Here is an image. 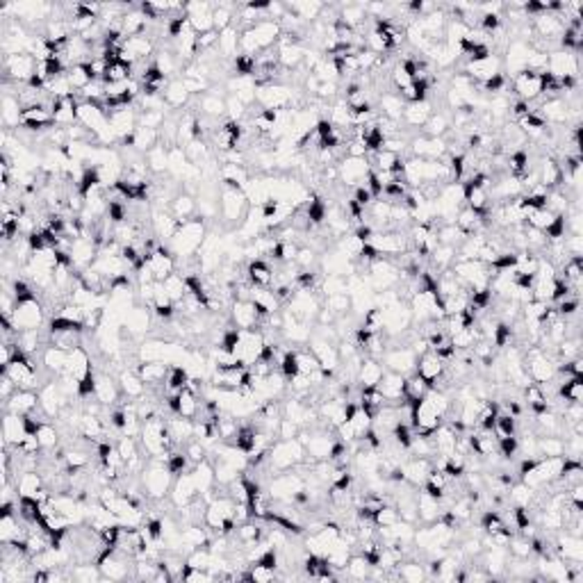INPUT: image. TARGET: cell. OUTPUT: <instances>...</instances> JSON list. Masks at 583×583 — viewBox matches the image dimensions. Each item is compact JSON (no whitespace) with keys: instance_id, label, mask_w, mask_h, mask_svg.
Instances as JSON below:
<instances>
[{"instance_id":"cell-16","label":"cell","mask_w":583,"mask_h":583,"mask_svg":"<svg viewBox=\"0 0 583 583\" xmlns=\"http://www.w3.org/2000/svg\"><path fill=\"white\" fill-rule=\"evenodd\" d=\"M135 369L139 378L146 383V388H160L167 383L171 363H167V360H150V363H139Z\"/></svg>"},{"instance_id":"cell-44","label":"cell","mask_w":583,"mask_h":583,"mask_svg":"<svg viewBox=\"0 0 583 583\" xmlns=\"http://www.w3.org/2000/svg\"><path fill=\"white\" fill-rule=\"evenodd\" d=\"M187 383H190V371L185 369L182 365H171L169 376H167V383H165L167 394L182 392L185 388H187Z\"/></svg>"},{"instance_id":"cell-13","label":"cell","mask_w":583,"mask_h":583,"mask_svg":"<svg viewBox=\"0 0 583 583\" xmlns=\"http://www.w3.org/2000/svg\"><path fill=\"white\" fill-rule=\"evenodd\" d=\"M415 374L428 383V388H433L435 383L440 381V376L445 374V363L438 358L435 351H426L422 356H417V367Z\"/></svg>"},{"instance_id":"cell-41","label":"cell","mask_w":583,"mask_h":583,"mask_svg":"<svg viewBox=\"0 0 583 583\" xmlns=\"http://www.w3.org/2000/svg\"><path fill=\"white\" fill-rule=\"evenodd\" d=\"M449 130H451V121H449V116L442 114V112L430 114V119L424 125V135L435 137V139H445L449 135Z\"/></svg>"},{"instance_id":"cell-46","label":"cell","mask_w":583,"mask_h":583,"mask_svg":"<svg viewBox=\"0 0 583 583\" xmlns=\"http://www.w3.org/2000/svg\"><path fill=\"white\" fill-rule=\"evenodd\" d=\"M37 438H39V445L43 451H51V449H57V445H60V433H57V428L55 424L51 422H41L39 430H37Z\"/></svg>"},{"instance_id":"cell-2","label":"cell","mask_w":583,"mask_h":583,"mask_svg":"<svg viewBox=\"0 0 583 583\" xmlns=\"http://www.w3.org/2000/svg\"><path fill=\"white\" fill-rule=\"evenodd\" d=\"M173 479H176V476L169 472L167 460L150 458V463L146 465L144 472H142V490H144V495L150 501H162L165 497H169Z\"/></svg>"},{"instance_id":"cell-47","label":"cell","mask_w":583,"mask_h":583,"mask_svg":"<svg viewBox=\"0 0 583 583\" xmlns=\"http://www.w3.org/2000/svg\"><path fill=\"white\" fill-rule=\"evenodd\" d=\"M167 121V112L165 110H139L137 116V125L142 128H153V130H160Z\"/></svg>"},{"instance_id":"cell-9","label":"cell","mask_w":583,"mask_h":583,"mask_svg":"<svg viewBox=\"0 0 583 583\" xmlns=\"http://www.w3.org/2000/svg\"><path fill=\"white\" fill-rule=\"evenodd\" d=\"M230 324L235 326L239 331H251V329H258V314H255V308H253V301L251 299H237L232 301L230 306Z\"/></svg>"},{"instance_id":"cell-57","label":"cell","mask_w":583,"mask_h":583,"mask_svg":"<svg viewBox=\"0 0 583 583\" xmlns=\"http://www.w3.org/2000/svg\"><path fill=\"white\" fill-rule=\"evenodd\" d=\"M354 201L360 205V207H369L371 205V201H374V196H371V192L367 190V185H358V187H354Z\"/></svg>"},{"instance_id":"cell-50","label":"cell","mask_w":583,"mask_h":583,"mask_svg":"<svg viewBox=\"0 0 583 583\" xmlns=\"http://www.w3.org/2000/svg\"><path fill=\"white\" fill-rule=\"evenodd\" d=\"M296 358H299V374H303V376H312L314 371L321 369L317 356H314L310 349H299Z\"/></svg>"},{"instance_id":"cell-54","label":"cell","mask_w":583,"mask_h":583,"mask_svg":"<svg viewBox=\"0 0 583 583\" xmlns=\"http://www.w3.org/2000/svg\"><path fill=\"white\" fill-rule=\"evenodd\" d=\"M185 456L190 458V463H201V460H205L207 458V447L203 445V442H198L196 438H192V440H187L185 442Z\"/></svg>"},{"instance_id":"cell-37","label":"cell","mask_w":583,"mask_h":583,"mask_svg":"<svg viewBox=\"0 0 583 583\" xmlns=\"http://www.w3.org/2000/svg\"><path fill=\"white\" fill-rule=\"evenodd\" d=\"M396 512H399V520L408 522V524H415L419 522V515H417V492H403L396 497V504H394Z\"/></svg>"},{"instance_id":"cell-28","label":"cell","mask_w":583,"mask_h":583,"mask_svg":"<svg viewBox=\"0 0 583 583\" xmlns=\"http://www.w3.org/2000/svg\"><path fill=\"white\" fill-rule=\"evenodd\" d=\"M190 96L192 94L187 91V87H185L180 78L169 80V85L165 87V91H162V98H165V105L169 110H180L182 105H187Z\"/></svg>"},{"instance_id":"cell-33","label":"cell","mask_w":583,"mask_h":583,"mask_svg":"<svg viewBox=\"0 0 583 583\" xmlns=\"http://www.w3.org/2000/svg\"><path fill=\"white\" fill-rule=\"evenodd\" d=\"M535 445H538L540 458H563L565 456V440L561 435H538Z\"/></svg>"},{"instance_id":"cell-53","label":"cell","mask_w":583,"mask_h":583,"mask_svg":"<svg viewBox=\"0 0 583 583\" xmlns=\"http://www.w3.org/2000/svg\"><path fill=\"white\" fill-rule=\"evenodd\" d=\"M226 114H228V121H239V123H242L244 116L249 114V108H247V105H244L237 96L228 94V96H226Z\"/></svg>"},{"instance_id":"cell-15","label":"cell","mask_w":583,"mask_h":583,"mask_svg":"<svg viewBox=\"0 0 583 583\" xmlns=\"http://www.w3.org/2000/svg\"><path fill=\"white\" fill-rule=\"evenodd\" d=\"M533 112L540 114L545 123H554V125H565V123H569V119H574L563 98H547L540 103V108Z\"/></svg>"},{"instance_id":"cell-4","label":"cell","mask_w":583,"mask_h":583,"mask_svg":"<svg viewBox=\"0 0 583 583\" xmlns=\"http://www.w3.org/2000/svg\"><path fill=\"white\" fill-rule=\"evenodd\" d=\"M14 326L19 331H28V329H41V326L48 321L46 319V308L39 299H32L26 303H19L14 310Z\"/></svg>"},{"instance_id":"cell-7","label":"cell","mask_w":583,"mask_h":583,"mask_svg":"<svg viewBox=\"0 0 583 583\" xmlns=\"http://www.w3.org/2000/svg\"><path fill=\"white\" fill-rule=\"evenodd\" d=\"M198 487L194 483V476L192 472H182L178 474L176 479H173V485H171V492H169V501L173 508H182L192 504L194 499H198Z\"/></svg>"},{"instance_id":"cell-49","label":"cell","mask_w":583,"mask_h":583,"mask_svg":"<svg viewBox=\"0 0 583 583\" xmlns=\"http://www.w3.org/2000/svg\"><path fill=\"white\" fill-rule=\"evenodd\" d=\"M495 435L497 438H510V435H517V419L508 415V413H499L497 419H495Z\"/></svg>"},{"instance_id":"cell-17","label":"cell","mask_w":583,"mask_h":583,"mask_svg":"<svg viewBox=\"0 0 583 583\" xmlns=\"http://www.w3.org/2000/svg\"><path fill=\"white\" fill-rule=\"evenodd\" d=\"M381 394L386 396V401L388 403H399L403 401V390H406V376L401 374H396V371H383V376L378 381V386Z\"/></svg>"},{"instance_id":"cell-40","label":"cell","mask_w":583,"mask_h":583,"mask_svg":"<svg viewBox=\"0 0 583 583\" xmlns=\"http://www.w3.org/2000/svg\"><path fill=\"white\" fill-rule=\"evenodd\" d=\"M162 287H165L167 296L176 303V306L185 296H187V283H185V276L178 274V272H173L171 276H167L165 281H162Z\"/></svg>"},{"instance_id":"cell-58","label":"cell","mask_w":583,"mask_h":583,"mask_svg":"<svg viewBox=\"0 0 583 583\" xmlns=\"http://www.w3.org/2000/svg\"><path fill=\"white\" fill-rule=\"evenodd\" d=\"M337 91H340V87H337V83H321L319 89H317V98L321 100H329V98H335L337 96Z\"/></svg>"},{"instance_id":"cell-11","label":"cell","mask_w":583,"mask_h":583,"mask_svg":"<svg viewBox=\"0 0 583 583\" xmlns=\"http://www.w3.org/2000/svg\"><path fill=\"white\" fill-rule=\"evenodd\" d=\"M39 390H16V394L11 396L7 403H3L5 413H14V415H34V411H39Z\"/></svg>"},{"instance_id":"cell-3","label":"cell","mask_w":583,"mask_h":583,"mask_svg":"<svg viewBox=\"0 0 583 583\" xmlns=\"http://www.w3.org/2000/svg\"><path fill=\"white\" fill-rule=\"evenodd\" d=\"M3 68H5V83L28 85V80L37 73L39 60H37V57H32L30 53L5 55L3 57Z\"/></svg>"},{"instance_id":"cell-32","label":"cell","mask_w":583,"mask_h":583,"mask_svg":"<svg viewBox=\"0 0 583 583\" xmlns=\"http://www.w3.org/2000/svg\"><path fill=\"white\" fill-rule=\"evenodd\" d=\"M440 512H442V504H440V501L433 499V497H428L424 490H419V492H417V515H419V522H422V524L435 522L440 517Z\"/></svg>"},{"instance_id":"cell-42","label":"cell","mask_w":583,"mask_h":583,"mask_svg":"<svg viewBox=\"0 0 583 583\" xmlns=\"http://www.w3.org/2000/svg\"><path fill=\"white\" fill-rule=\"evenodd\" d=\"M369 569L371 565L365 561V556L363 554H351L349 556V561L344 565V572L349 579H356V581H365L369 579Z\"/></svg>"},{"instance_id":"cell-43","label":"cell","mask_w":583,"mask_h":583,"mask_svg":"<svg viewBox=\"0 0 583 583\" xmlns=\"http://www.w3.org/2000/svg\"><path fill=\"white\" fill-rule=\"evenodd\" d=\"M508 501H510V506H524V508H529L531 506V501L535 497V490L529 487L527 483H512L508 487Z\"/></svg>"},{"instance_id":"cell-55","label":"cell","mask_w":583,"mask_h":583,"mask_svg":"<svg viewBox=\"0 0 583 583\" xmlns=\"http://www.w3.org/2000/svg\"><path fill=\"white\" fill-rule=\"evenodd\" d=\"M187 465H190V458L185 456V451H176V449H173L169 456H167V468H169V472L173 476L187 472Z\"/></svg>"},{"instance_id":"cell-39","label":"cell","mask_w":583,"mask_h":583,"mask_svg":"<svg viewBox=\"0 0 583 583\" xmlns=\"http://www.w3.org/2000/svg\"><path fill=\"white\" fill-rule=\"evenodd\" d=\"M396 574L399 579L408 581V583H419L424 581L428 574H426V565L419 563V561H411V558H406L399 565H396Z\"/></svg>"},{"instance_id":"cell-35","label":"cell","mask_w":583,"mask_h":583,"mask_svg":"<svg viewBox=\"0 0 583 583\" xmlns=\"http://www.w3.org/2000/svg\"><path fill=\"white\" fill-rule=\"evenodd\" d=\"M146 158V167L153 176H162V173H169V148L158 144L155 148H150Z\"/></svg>"},{"instance_id":"cell-12","label":"cell","mask_w":583,"mask_h":583,"mask_svg":"<svg viewBox=\"0 0 583 583\" xmlns=\"http://www.w3.org/2000/svg\"><path fill=\"white\" fill-rule=\"evenodd\" d=\"M547 71L554 73L556 78H565V76H574L579 78L581 71V62L577 53H567V51H554L550 53V66Z\"/></svg>"},{"instance_id":"cell-22","label":"cell","mask_w":583,"mask_h":583,"mask_svg":"<svg viewBox=\"0 0 583 583\" xmlns=\"http://www.w3.org/2000/svg\"><path fill=\"white\" fill-rule=\"evenodd\" d=\"M66 371L73 378H78V381H83L85 376H89L91 371H94V365H91V356H89V351H87L83 344H78L76 349H71V351H68V369Z\"/></svg>"},{"instance_id":"cell-1","label":"cell","mask_w":583,"mask_h":583,"mask_svg":"<svg viewBox=\"0 0 583 583\" xmlns=\"http://www.w3.org/2000/svg\"><path fill=\"white\" fill-rule=\"evenodd\" d=\"M205 237H207L205 219H201L196 215L190 221H182V224L178 226V230H176V235H173L167 244L180 260V258H190V255H198Z\"/></svg>"},{"instance_id":"cell-5","label":"cell","mask_w":583,"mask_h":583,"mask_svg":"<svg viewBox=\"0 0 583 583\" xmlns=\"http://www.w3.org/2000/svg\"><path fill=\"white\" fill-rule=\"evenodd\" d=\"M337 171H340V182H344L346 187H358V185H365L371 162L369 158H344L337 165Z\"/></svg>"},{"instance_id":"cell-18","label":"cell","mask_w":583,"mask_h":583,"mask_svg":"<svg viewBox=\"0 0 583 583\" xmlns=\"http://www.w3.org/2000/svg\"><path fill=\"white\" fill-rule=\"evenodd\" d=\"M116 381H119L121 394L125 396V399L139 401V399H144V396H146V383L139 378L137 369H121L119 376H116Z\"/></svg>"},{"instance_id":"cell-52","label":"cell","mask_w":583,"mask_h":583,"mask_svg":"<svg viewBox=\"0 0 583 583\" xmlns=\"http://www.w3.org/2000/svg\"><path fill=\"white\" fill-rule=\"evenodd\" d=\"M506 550L512 558H531V542L524 535H512Z\"/></svg>"},{"instance_id":"cell-25","label":"cell","mask_w":583,"mask_h":583,"mask_svg":"<svg viewBox=\"0 0 583 583\" xmlns=\"http://www.w3.org/2000/svg\"><path fill=\"white\" fill-rule=\"evenodd\" d=\"M430 114H433V105H430V100L406 103V110H403L401 121L406 125H411V128H424L426 121L430 119Z\"/></svg>"},{"instance_id":"cell-51","label":"cell","mask_w":583,"mask_h":583,"mask_svg":"<svg viewBox=\"0 0 583 583\" xmlns=\"http://www.w3.org/2000/svg\"><path fill=\"white\" fill-rule=\"evenodd\" d=\"M371 522H374L376 529H388V527H392V524L399 522V512H396L394 506L386 504V506L374 512V520H371Z\"/></svg>"},{"instance_id":"cell-34","label":"cell","mask_w":583,"mask_h":583,"mask_svg":"<svg viewBox=\"0 0 583 583\" xmlns=\"http://www.w3.org/2000/svg\"><path fill=\"white\" fill-rule=\"evenodd\" d=\"M198 110H201V116L215 121L221 114H226V98H221L219 94H215V91L210 89L207 94H203L201 100H198Z\"/></svg>"},{"instance_id":"cell-30","label":"cell","mask_w":583,"mask_h":583,"mask_svg":"<svg viewBox=\"0 0 583 583\" xmlns=\"http://www.w3.org/2000/svg\"><path fill=\"white\" fill-rule=\"evenodd\" d=\"M556 396H558V401H565V403H581V399H583V376H567L563 383H558Z\"/></svg>"},{"instance_id":"cell-48","label":"cell","mask_w":583,"mask_h":583,"mask_svg":"<svg viewBox=\"0 0 583 583\" xmlns=\"http://www.w3.org/2000/svg\"><path fill=\"white\" fill-rule=\"evenodd\" d=\"M324 306H329L337 317H342V314H349L354 308V301H351V294H346V292H342V294H331V296H326L324 299Z\"/></svg>"},{"instance_id":"cell-26","label":"cell","mask_w":583,"mask_h":583,"mask_svg":"<svg viewBox=\"0 0 583 583\" xmlns=\"http://www.w3.org/2000/svg\"><path fill=\"white\" fill-rule=\"evenodd\" d=\"M192 476H194V483L198 487V495L205 497L210 490H212L217 485V479H215V465L210 458L201 460V463H196L194 468H192Z\"/></svg>"},{"instance_id":"cell-21","label":"cell","mask_w":583,"mask_h":583,"mask_svg":"<svg viewBox=\"0 0 583 583\" xmlns=\"http://www.w3.org/2000/svg\"><path fill=\"white\" fill-rule=\"evenodd\" d=\"M41 363H43L46 374L60 376L68 369V351H64V349L55 346V344H48L41 354Z\"/></svg>"},{"instance_id":"cell-6","label":"cell","mask_w":583,"mask_h":583,"mask_svg":"<svg viewBox=\"0 0 583 583\" xmlns=\"http://www.w3.org/2000/svg\"><path fill=\"white\" fill-rule=\"evenodd\" d=\"M383 363H386L390 371H396V374L401 376H411L415 374V367H417V354L411 346H394L386 351Z\"/></svg>"},{"instance_id":"cell-31","label":"cell","mask_w":583,"mask_h":583,"mask_svg":"<svg viewBox=\"0 0 583 583\" xmlns=\"http://www.w3.org/2000/svg\"><path fill=\"white\" fill-rule=\"evenodd\" d=\"M383 365H381V360H374V358H367L363 360V365H360V371H358V383H360V388H376L378 386V381L383 376Z\"/></svg>"},{"instance_id":"cell-14","label":"cell","mask_w":583,"mask_h":583,"mask_svg":"<svg viewBox=\"0 0 583 583\" xmlns=\"http://www.w3.org/2000/svg\"><path fill=\"white\" fill-rule=\"evenodd\" d=\"M308 346H310V351H312L314 356H317L319 365H321L324 369H333V371L340 369L342 360H340V354H337V346H335V344L321 340L319 335H310Z\"/></svg>"},{"instance_id":"cell-24","label":"cell","mask_w":583,"mask_h":583,"mask_svg":"<svg viewBox=\"0 0 583 583\" xmlns=\"http://www.w3.org/2000/svg\"><path fill=\"white\" fill-rule=\"evenodd\" d=\"M501 57H497V55H487L485 60H481V62H472V64H468L465 66V71H468L476 83H485L487 78H492V76H497V73H501Z\"/></svg>"},{"instance_id":"cell-23","label":"cell","mask_w":583,"mask_h":583,"mask_svg":"<svg viewBox=\"0 0 583 583\" xmlns=\"http://www.w3.org/2000/svg\"><path fill=\"white\" fill-rule=\"evenodd\" d=\"M169 212L176 217L180 224L182 221H190L198 215V203H196V196L194 194H187V192H178L176 198L171 201L169 205Z\"/></svg>"},{"instance_id":"cell-10","label":"cell","mask_w":583,"mask_h":583,"mask_svg":"<svg viewBox=\"0 0 583 583\" xmlns=\"http://www.w3.org/2000/svg\"><path fill=\"white\" fill-rule=\"evenodd\" d=\"M121 329L130 335V337H142L146 335V331L150 329V312L148 306H142V303H135V306L123 314V324Z\"/></svg>"},{"instance_id":"cell-20","label":"cell","mask_w":583,"mask_h":583,"mask_svg":"<svg viewBox=\"0 0 583 583\" xmlns=\"http://www.w3.org/2000/svg\"><path fill=\"white\" fill-rule=\"evenodd\" d=\"M247 278L253 287L267 289L274 285V267L267 262L264 258H253L247 264Z\"/></svg>"},{"instance_id":"cell-8","label":"cell","mask_w":583,"mask_h":583,"mask_svg":"<svg viewBox=\"0 0 583 583\" xmlns=\"http://www.w3.org/2000/svg\"><path fill=\"white\" fill-rule=\"evenodd\" d=\"M510 85H512V91L520 96V100H527V103H533L542 96V87H540V76H535L531 71H520L510 78Z\"/></svg>"},{"instance_id":"cell-45","label":"cell","mask_w":583,"mask_h":583,"mask_svg":"<svg viewBox=\"0 0 583 583\" xmlns=\"http://www.w3.org/2000/svg\"><path fill=\"white\" fill-rule=\"evenodd\" d=\"M68 574H71V581H80V583L103 581L100 567L91 563H78L76 567H68Z\"/></svg>"},{"instance_id":"cell-27","label":"cell","mask_w":583,"mask_h":583,"mask_svg":"<svg viewBox=\"0 0 583 583\" xmlns=\"http://www.w3.org/2000/svg\"><path fill=\"white\" fill-rule=\"evenodd\" d=\"M26 424H23V417L14 413H5L3 417V445L16 447L19 442L26 438Z\"/></svg>"},{"instance_id":"cell-36","label":"cell","mask_w":583,"mask_h":583,"mask_svg":"<svg viewBox=\"0 0 583 583\" xmlns=\"http://www.w3.org/2000/svg\"><path fill=\"white\" fill-rule=\"evenodd\" d=\"M162 73H165L167 78L173 76L176 71H182V66L185 62L178 57V53L173 51V48H162L158 55H155V62H153Z\"/></svg>"},{"instance_id":"cell-38","label":"cell","mask_w":583,"mask_h":583,"mask_svg":"<svg viewBox=\"0 0 583 583\" xmlns=\"http://www.w3.org/2000/svg\"><path fill=\"white\" fill-rule=\"evenodd\" d=\"M210 460H212V465H215V479H217V485H219V487H226V485H230L235 479H239V474H242V472L235 468V465H230L228 460L219 458V456L210 458Z\"/></svg>"},{"instance_id":"cell-29","label":"cell","mask_w":583,"mask_h":583,"mask_svg":"<svg viewBox=\"0 0 583 583\" xmlns=\"http://www.w3.org/2000/svg\"><path fill=\"white\" fill-rule=\"evenodd\" d=\"M378 110H381V116H386V119H392V121H399L401 123V116H403V110H406V100L396 94V91H386V94L378 96Z\"/></svg>"},{"instance_id":"cell-19","label":"cell","mask_w":583,"mask_h":583,"mask_svg":"<svg viewBox=\"0 0 583 583\" xmlns=\"http://www.w3.org/2000/svg\"><path fill=\"white\" fill-rule=\"evenodd\" d=\"M94 396L105 408L116 406V401L123 396L121 388H119V381L112 378L108 371H105V374H96V394Z\"/></svg>"},{"instance_id":"cell-56","label":"cell","mask_w":583,"mask_h":583,"mask_svg":"<svg viewBox=\"0 0 583 583\" xmlns=\"http://www.w3.org/2000/svg\"><path fill=\"white\" fill-rule=\"evenodd\" d=\"M301 426L296 422H292V419L283 417L281 422H278V428H276V435L278 440H296Z\"/></svg>"}]
</instances>
